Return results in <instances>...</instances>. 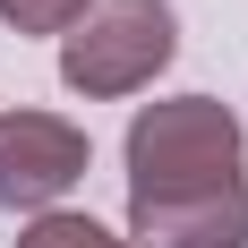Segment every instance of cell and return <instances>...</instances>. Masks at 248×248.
I'll use <instances>...</instances> for the list:
<instances>
[{"label": "cell", "mask_w": 248, "mask_h": 248, "mask_svg": "<svg viewBox=\"0 0 248 248\" xmlns=\"http://www.w3.org/2000/svg\"><path fill=\"white\" fill-rule=\"evenodd\" d=\"M120 154H128V197H180V188H214L248 171V128L214 94H171L128 120Z\"/></svg>", "instance_id": "1"}, {"label": "cell", "mask_w": 248, "mask_h": 248, "mask_svg": "<svg viewBox=\"0 0 248 248\" xmlns=\"http://www.w3.org/2000/svg\"><path fill=\"white\" fill-rule=\"evenodd\" d=\"M171 51H180L171 0H94L60 34V86L86 103H120L171 69Z\"/></svg>", "instance_id": "2"}, {"label": "cell", "mask_w": 248, "mask_h": 248, "mask_svg": "<svg viewBox=\"0 0 248 248\" xmlns=\"http://www.w3.org/2000/svg\"><path fill=\"white\" fill-rule=\"evenodd\" d=\"M86 128L60 111H0V205L9 214H60L77 180H86Z\"/></svg>", "instance_id": "3"}, {"label": "cell", "mask_w": 248, "mask_h": 248, "mask_svg": "<svg viewBox=\"0 0 248 248\" xmlns=\"http://www.w3.org/2000/svg\"><path fill=\"white\" fill-rule=\"evenodd\" d=\"M128 248H248V180L128 197Z\"/></svg>", "instance_id": "4"}, {"label": "cell", "mask_w": 248, "mask_h": 248, "mask_svg": "<svg viewBox=\"0 0 248 248\" xmlns=\"http://www.w3.org/2000/svg\"><path fill=\"white\" fill-rule=\"evenodd\" d=\"M17 248H128L120 231H103L94 214H34L17 231Z\"/></svg>", "instance_id": "5"}, {"label": "cell", "mask_w": 248, "mask_h": 248, "mask_svg": "<svg viewBox=\"0 0 248 248\" xmlns=\"http://www.w3.org/2000/svg\"><path fill=\"white\" fill-rule=\"evenodd\" d=\"M94 0H0V17L17 26V34H69Z\"/></svg>", "instance_id": "6"}]
</instances>
